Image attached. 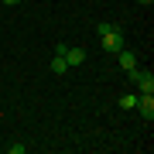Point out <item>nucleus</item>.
<instances>
[{"label": "nucleus", "mask_w": 154, "mask_h": 154, "mask_svg": "<svg viewBox=\"0 0 154 154\" xmlns=\"http://www.w3.org/2000/svg\"><path fill=\"white\" fill-rule=\"evenodd\" d=\"M99 45H103L106 51H113V55H116V51L123 48V31H120V24H113L106 34H99Z\"/></svg>", "instance_id": "1"}, {"label": "nucleus", "mask_w": 154, "mask_h": 154, "mask_svg": "<svg viewBox=\"0 0 154 154\" xmlns=\"http://www.w3.org/2000/svg\"><path fill=\"white\" fill-rule=\"evenodd\" d=\"M127 75H130V82L137 86L140 93H154V75H151L147 69H137V65H134L130 72H127Z\"/></svg>", "instance_id": "2"}, {"label": "nucleus", "mask_w": 154, "mask_h": 154, "mask_svg": "<svg viewBox=\"0 0 154 154\" xmlns=\"http://www.w3.org/2000/svg\"><path fill=\"white\" fill-rule=\"evenodd\" d=\"M134 110H140V116L154 120V93H140V96H137V106H134Z\"/></svg>", "instance_id": "3"}, {"label": "nucleus", "mask_w": 154, "mask_h": 154, "mask_svg": "<svg viewBox=\"0 0 154 154\" xmlns=\"http://www.w3.org/2000/svg\"><path fill=\"white\" fill-rule=\"evenodd\" d=\"M62 58H65L69 65H82V62H86V48H65Z\"/></svg>", "instance_id": "4"}, {"label": "nucleus", "mask_w": 154, "mask_h": 154, "mask_svg": "<svg viewBox=\"0 0 154 154\" xmlns=\"http://www.w3.org/2000/svg\"><path fill=\"white\" fill-rule=\"evenodd\" d=\"M116 55H120V69H123V72H130L134 65H137V55H134L130 48H120V51H116Z\"/></svg>", "instance_id": "5"}, {"label": "nucleus", "mask_w": 154, "mask_h": 154, "mask_svg": "<svg viewBox=\"0 0 154 154\" xmlns=\"http://www.w3.org/2000/svg\"><path fill=\"white\" fill-rule=\"evenodd\" d=\"M65 69H69V62L62 58V55H55V58H51V72H55V75H65Z\"/></svg>", "instance_id": "6"}, {"label": "nucleus", "mask_w": 154, "mask_h": 154, "mask_svg": "<svg viewBox=\"0 0 154 154\" xmlns=\"http://www.w3.org/2000/svg\"><path fill=\"white\" fill-rule=\"evenodd\" d=\"M120 106H123V110H134V106H137V96H134V93L120 96Z\"/></svg>", "instance_id": "7"}, {"label": "nucleus", "mask_w": 154, "mask_h": 154, "mask_svg": "<svg viewBox=\"0 0 154 154\" xmlns=\"http://www.w3.org/2000/svg\"><path fill=\"white\" fill-rule=\"evenodd\" d=\"M7 151H11V154H24V151H28V144H7Z\"/></svg>", "instance_id": "8"}, {"label": "nucleus", "mask_w": 154, "mask_h": 154, "mask_svg": "<svg viewBox=\"0 0 154 154\" xmlns=\"http://www.w3.org/2000/svg\"><path fill=\"white\" fill-rule=\"evenodd\" d=\"M4 4H7V7H14V4H21V0H4Z\"/></svg>", "instance_id": "9"}, {"label": "nucleus", "mask_w": 154, "mask_h": 154, "mask_svg": "<svg viewBox=\"0 0 154 154\" xmlns=\"http://www.w3.org/2000/svg\"><path fill=\"white\" fill-rule=\"evenodd\" d=\"M137 4H147V7H151V4H154V0H137Z\"/></svg>", "instance_id": "10"}]
</instances>
